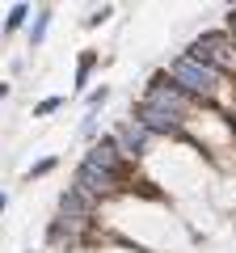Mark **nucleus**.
I'll return each mask as SVG.
<instances>
[{
    "label": "nucleus",
    "mask_w": 236,
    "mask_h": 253,
    "mask_svg": "<svg viewBox=\"0 0 236 253\" xmlns=\"http://www.w3.org/2000/svg\"><path fill=\"white\" fill-rule=\"evenodd\" d=\"M26 17H30V9H26V4H17V9L9 13V21H4V30H17L21 21H26Z\"/></svg>",
    "instance_id": "nucleus-10"
},
{
    "label": "nucleus",
    "mask_w": 236,
    "mask_h": 253,
    "mask_svg": "<svg viewBox=\"0 0 236 253\" xmlns=\"http://www.w3.org/2000/svg\"><path fill=\"white\" fill-rule=\"evenodd\" d=\"M190 59H198V63H207V68H224V63H232V55H228V38L224 34H202L198 42H194V51H190Z\"/></svg>",
    "instance_id": "nucleus-3"
},
{
    "label": "nucleus",
    "mask_w": 236,
    "mask_h": 253,
    "mask_svg": "<svg viewBox=\"0 0 236 253\" xmlns=\"http://www.w3.org/2000/svg\"><path fill=\"white\" fill-rule=\"evenodd\" d=\"M51 169H55V161H51V156H46V161H38L34 169H30V177H42V173H51Z\"/></svg>",
    "instance_id": "nucleus-11"
},
{
    "label": "nucleus",
    "mask_w": 236,
    "mask_h": 253,
    "mask_svg": "<svg viewBox=\"0 0 236 253\" xmlns=\"http://www.w3.org/2000/svg\"><path fill=\"white\" fill-rule=\"evenodd\" d=\"M89 207H93V199H84V194H80L76 186L68 190L64 199H59V211H64L68 219H84V215H89Z\"/></svg>",
    "instance_id": "nucleus-8"
},
{
    "label": "nucleus",
    "mask_w": 236,
    "mask_h": 253,
    "mask_svg": "<svg viewBox=\"0 0 236 253\" xmlns=\"http://www.w3.org/2000/svg\"><path fill=\"white\" fill-rule=\"evenodd\" d=\"M110 186H114V177H110V173H101V169H93L89 161L76 169V190H80L84 199H97V194H106Z\"/></svg>",
    "instance_id": "nucleus-4"
},
{
    "label": "nucleus",
    "mask_w": 236,
    "mask_h": 253,
    "mask_svg": "<svg viewBox=\"0 0 236 253\" xmlns=\"http://www.w3.org/2000/svg\"><path fill=\"white\" fill-rule=\"evenodd\" d=\"M144 106H152V110H160V114H173V118H182L186 110H190V97H186L177 84H164V81H156L152 89H148V97H144Z\"/></svg>",
    "instance_id": "nucleus-2"
},
{
    "label": "nucleus",
    "mask_w": 236,
    "mask_h": 253,
    "mask_svg": "<svg viewBox=\"0 0 236 253\" xmlns=\"http://www.w3.org/2000/svg\"><path fill=\"white\" fill-rule=\"evenodd\" d=\"M173 81H177V89L182 93H215L219 89V72L215 68H207V63H198V59H190V55H182V59H173Z\"/></svg>",
    "instance_id": "nucleus-1"
},
{
    "label": "nucleus",
    "mask_w": 236,
    "mask_h": 253,
    "mask_svg": "<svg viewBox=\"0 0 236 253\" xmlns=\"http://www.w3.org/2000/svg\"><path fill=\"white\" fill-rule=\"evenodd\" d=\"M110 17V9H97V13H93V17H84V26H101V21H106Z\"/></svg>",
    "instance_id": "nucleus-14"
},
{
    "label": "nucleus",
    "mask_w": 236,
    "mask_h": 253,
    "mask_svg": "<svg viewBox=\"0 0 236 253\" xmlns=\"http://www.w3.org/2000/svg\"><path fill=\"white\" fill-rule=\"evenodd\" d=\"M4 203H9V199H4V194H0V211H4Z\"/></svg>",
    "instance_id": "nucleus-15"
},
{
    "label": "nucleus",
    "mask_w": 236,
    "mask_h": 253,
    "mask_svg": "<svg viewBox=\"0 0 236 253\" xmlns=\"http://www.w3.org/2000/svg\"><path fill=\"white\" fill-rule=\"evenodd\" d=\"M118 144H122V152H144L148 148V131L139 123H122L118 126Z\"/></svg>",
    "instance_id": "nucleus-7"
},
{
    "label": "nucleus",
    "mask_w": 236,
    "mask_h": 253,
    "mask_svg": "<svg viewBox=\"0 0 236 253\" xmlns=\"http://www.w3.org/2000/svg\"><path fill=\"white\" fill-rule=\"evenodd\" d=\"M84 161H89L93 169H101V173H110V177H118V139H101V144L93 148Z\"/></svg>",
    "instance_id": "nucleus-6"
},
{
    "label": "nucleus",
    "mask_w": 236,
    "mask_h": 253,
    "mask_svg": "<svg viewBox=\"0 0 236 253\" xmlns=\"http://www.w3.org/2000/svg\"><path fill=\"white\" fill-rule=\"evenodd\" d=\"M135 123L144 126L148 135H177V123H182V118H173V114H160V110H152V106H139Z\"/></svg>",
    "instance_id": "nucleus-5"
},
{
    "label": "nucleus",
    "mask_w": 236,
    "mask_h": 253,
    "mask_svg": "<svg viewBox=\"0 0 236 253\" xmlns=\"http://www.w3.org/2000/svg\"><path fill=\"white\" fill-rule=\"evenodd\" d=\"M59 106H64V101H59V97H46L42 106H38V114H55V110H59Z\"/></svg>",
    "instance_id": "nucleus-12"
},
{
    "label": "nucleus",
    "mask_w": 236,
    "mask_h": 253,
    "mask_svg": "<svg viewBox=\"0 0 236 253\" xmlns=\"http://www.w3.org/2000/svg\"><path fill=\"white\" fill-rule=\"evenodd\" d=\"M46 21H51V13H38V21H34V30H30V38H34V42H42V34H46Z\"/></svg>",
    "instance_id": "nucleus-9"
},
{
    "label": "nucleus",
    "mask_w": 236,
    "mask_h": 253,
    "mask_svg": "<svg viewBox=\"0 0 236 253\" xmlns=\"http://www.w3.org/2000/svg\"><path fill=\"white\" fill-rule=\"evenodd\" d=\"M89 68H93V55H84V59H80V72H76V84H84V76H89Z\"/></svg>",
    "instance_id": "nucleus-13"
}]
</instances>
